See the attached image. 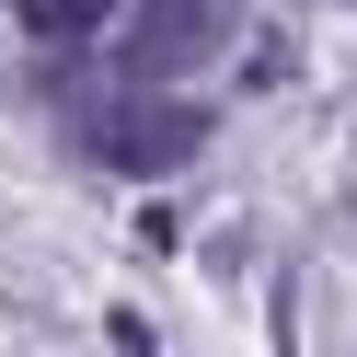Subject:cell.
<instances>
[{
  "instance_id": "obj_3",
  "label": "cell",
  "mask_w": 357,
  "mask_h": 357,
  "mask_svg": "<svg viewBox=\"0 0 357 357\" xmlns=\"http://www.w3.org/2000/svg\"><path fill=\"white\" fill-rule=\"evenodd\" d=\"M104 12H116V0H24V24H35V35H93Z\"/></svg>"
},
{
  "instance_id": "obj_2",
  "label": "cell",
  "mask_w": 357,
  "mask_h": 357,
  "mask_svg": "<svg viewBox=\"0 0 357 357\" xmlns=\"http://www.w3.org/2000/svg\"><path fill=\"white\" fill-rule=\"evenodd\" d=\"M104 150H116V173H185L196 150H208V104L127 93V104H116V127H104Z\"/></svg>"
},
{
  "instance_id": "obj_4",
  "label": "cell",
  "mask_w": 357,
  "mask_h": 357,
  "mask_svg": "<svg viewBox=\"0 0 357 357\" xmlns=\"http://www.w3.org/2000/svg\"><path fill=\"white\" fill-rule=\"evenodd\" d=\"M116 357H162V334H150V323H127V311H116Z\"/></svg>"
},
{
  "instance_id": "obj_1",
  "label": "cell",
  "mask_w": 357,
  "mask_h": 357,
  "mask_svg": "<svg viewBox=\"0 0 357 357\" xmlns=\"http://www.w3.org/2000/svg\"><path fill=\"white\" fill-rule=\"evenodd\" d=\"M231 24H242V0H139V24H127V93H162L173 70L219 58Z\"/></svg>"
}]
</instances>
